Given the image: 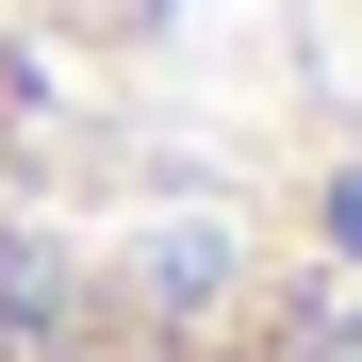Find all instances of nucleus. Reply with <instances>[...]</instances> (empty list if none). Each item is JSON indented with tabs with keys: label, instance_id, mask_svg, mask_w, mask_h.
<instances>
[{
	"label": "nucleus",
	"instance_id": "obj_1",
	"mask_svg": "<svg viewBox=\"0 0 362 362\" xmlns=\"http://www.w3.org/2000/svg\"><path fill=\"white\" fill-rule=\"evenodd\" d=\"M0 313H17V329H66V264H49L33 230H17V247H0Z\"/></svg>",
	"mask_w": 362,
	"mask_h": 362
},
{
	"label": "nucleus",
	"instance_id": "obj_3",
	"mask_svg": "<svg viewBox=\"0 0 362 362\" xmlns=\"http://www.w3.org/2000/svg\"><path fill=\"white\" fill-rule=\"evenodd\" d=\"M329 362H362V329H329Z\"/></svg>",
	"mask_w": 362,
	"mask_h": 362
},
{
	"label": "nucleus",
	"instance_id": "obj_2",
	"mask_svg": "<svg viewBox=\"0 0 362 362\" xmlns=\"http://www.w3.org/2000/svg\"><path fill=\"white\" fill-rule=\"evenodd\" d=\"M329 230H346V247H362V165H346V181H329Z\"/></svg>",
	"mask_w": 362,
	"mask_h": 362
}]
</instances>
